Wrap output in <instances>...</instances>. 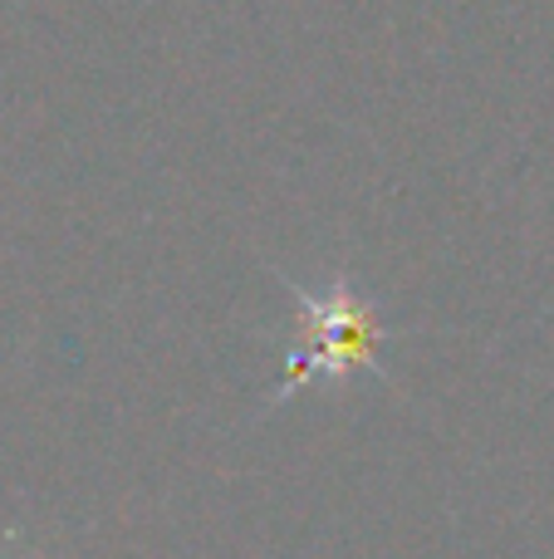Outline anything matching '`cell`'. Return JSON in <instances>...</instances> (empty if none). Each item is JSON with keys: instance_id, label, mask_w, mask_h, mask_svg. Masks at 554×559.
Masks as SVG:
<instances>
[{"instance_id": "obj_1", "label": "cell", "mask_w": 554, "mask_h": 559, "mask_svg": "<svg viewBox=\"0 0 554 559\" xmlns=\"http://www.w3.org/2000/svg\"><path fill=\"white\" fill-rule=\"evenodd\" d=\"M300 305L304 348H290L280 383L270 388L265 407L285 403L304 383H349L359 373H378L383 354V314L349 275H329L324 285H290Z\"/></svg>"}, {"instance_id": "obj_2", "label": "cell", "mask_w": 554, "mask_h": 559, "mask_svg": "<svg viewBox=\"0 0 554 559\" xmlns=\"http://www.w3.org/2000/svg\"><path fill=\"white\" fill-rule=\"evenodd\" d=\"M5 559H45V555H39V550H29V545H20V550H10Z\"/></svg>"}]
</instances>
